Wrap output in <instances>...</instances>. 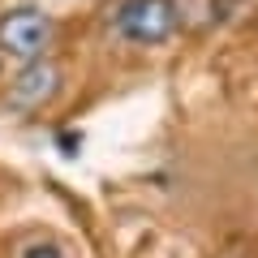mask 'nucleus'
Masks as SVG:
<instances>
[{
    "instance_id": "f257e3e1",
    "label": "nucleus",
    "mask_w": 258,
    "mask_h": 258,
    "mask_svg": "<svg viewBox=\"0 0 258 258\" xmlns=\"http://www.w3.org/2000/svg\"><path fill=\"white\" fill-rule=\"evenodd\" d=\"M108 35L125 47H164L181 35L172 0H112Z\"/></svg>"
},
{
    "instance_id": "f03ea898",
    "label": "nucleus",
    "mask_w": 258,
    "mask_h": 258,
    "mask_svg": "<svg viewBox=\"0 0 258 258\" xmlns=\"http://www.w3.org/2000/svg\"><path fill=\"white\" fill-rule=\"evenodd\" d=\"M52 39H56V18L35 5H18V9L0 13V56L35 60V56H47Z\"/></svg>"
},
{
    "instance_id": "7ed1b4c3",
    "label": "nucleus",
    "mask_w": 258,
    "mask_h": 258,
    "mask_svg": "<svg viewBox=\"0 0 258 258\" xmlns=\"http://www.w3.org/2000/svg\"><path fill=\"white\" fill-rule=\"evenodd\" d=\"M64 91V69L56 56H35L22 60V69L13 74L9 91H5V108L9 112H39L47 103H56Z\"/></svg>"
},
{
    "instance_id": "20e7f679",
    "label": "nucleus",
    "mask_w": 258,
    "mask_h": 258,
    "mask_svg": "<svg viewBox=\"0 0 258 258\" xmlns=\"http://www.w3.org/2000/svg\"><path fill=\"white\" fill-rule=\"evenodd\" d=\"M181 30H211L215 26V0H172Z\"/></svg>"
},
{
    "instance_id": "39448f33",
    "label": "nucleus",
    "mask_w": 258,
    "mask_h": 258,
    "mask_svg": "<svg viewBox=\"0 0 258 258\" xmlns=\"http://www.w3.org/2000/svg\"><path fill=\"white\" fill-rule=\"evenodd\" d=\"M18 258H69V249L52 237H30L18 245Z\"/></svg>"
},
{
    "instance_id": "423d86ee",
    "label": "nucleus",
    "mask_w": 258,
    "mask_h": 258,
    "mask_svg": "<svg viewBox=\"0 0 258 258\" xmlns=\"http://www.w3.org/2000/svg\"><path fill=\"white\" fill-rule=\"evenodd\" d=\"M254 5H258V0H215V26H232V22H241Z\"/></svg>"
},
{
    "instance_id": "0eeeda50",
    "label": "nucleus",
    "mask_w": 258,
    "mask_h": 258,
    "mask_svg": "<svg viewBox=\"0 0 258 258\" xmlns=\"http://www.w3.org/2000/svg\"><path fill=\"white\" fill-rule=\"evenodd\" d=\"M0 64H5V60H0Z\"/></svg>"
}]
</instances>
